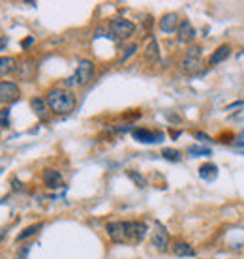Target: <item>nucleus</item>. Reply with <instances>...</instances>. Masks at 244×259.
Segmentation results:
<instances>
[{
    "mask_svg": "<svg viewBox=\"0 0 244 259\" xmlns=\"http://www.w3.org/2000/svg\"><path fill=\"white\" fill-rule=\"evenodd\" d=\"M135 51H137V45H135V43H132V45H130V47H128V49H126V53H124V57H122V60H121V62L128 60V59H130V57H132V55H134Z\"/></svg>",
    "mask_w": 244,
    "mask_h": 259,
    "instance_id": "24",
    "label": "nucleus"
},
{
    "mask_svg": "<svg viewBox=\"0 0 244 259\" xmlns=\"http://www.w3.org/2000/svg\"><path fill=\"white\" fill-rule=\"evenodd\" d=\"M173 254L179 258H194L195 250L188 242H175L173 244Z\"/></svg>",
    "mask_w": 244,
    "mask_h": 259,
    "instance_id": "16",
    "label": "nucleus"
},
{
    "mask_svg": "<svg viewBox=\"0 0 244 259\" xmlns=\"http://www.w3.org/2000/svg\"><path fill=\"white\" fill-rule=\"evenodd\" d=\"M32 41H34V40H32V38H28V40H24V41H23V45H24V47H28Z\"/></svg>",
    "mask_w": 244,
    "mask_h": 259,
    "instance_id": "30",
    "label": "nucleus"
},
{
    "mask_svg": "<svg viewBox=\"0 0 244 259\" xmlns=\"http://www.w3.org/2000/svg\"><path fill=\"white\" fill-rule=\"evenodd\" d=\"M19 96H21V90L15 83H12V81H2L0 83V103L8 105V103L15 101Z\"/></svg>",
    "mask_w": 244,
    "mask_h": 259,
    "instance_id": "6",
    "label": "nucleus"
},
{
    "mask_svg": "<svg viewBox=\"0 0 244 259\" xmlns=\"http://www.w3.org/2000/svg\"><path fill=\"white\" fill-rule=\"evenodd\" d=\"M162 156L169 161H181V152L175 150V148H163L162 150Z\"/></svg>",
    "mask_w": 244,
    "mask_h": 259,
    "instance_id": "20",
    "label": "nucleus"
},
{
    "mask_svg": "<svg viewBox=\"0 0 244 259\" xmlns=\"http://www.w3.org/2000/svg\"><path fill=\"white\" fill-rule=\"evenodd\" d=\"M92 77H94V64L90 60H81L79 62V66L75 68V72H73L72 77H68V79L64 81V85L68 86V88L85 86L92 81Z\"/></svg>",
    "mask_w": 244,
    "mask_h": 259,
    "instance_id": "2",
    "label": "nucleus"
},
{
    "mask_svg": "<svg viewBox=\"0 0 244 259\" xmlns=\"http://www.w3.org/2000/svg\"><path fill=\"white\" fill-rule=\"evenodd\" d=\"M30 105H32V109H34V113H36V117L40 119V120H47L49 119V105L45 100L41 98H34L32 101H30Z\"/></svg>",
    "mask_w": 244,
    "mask_h": 259,
    "instance_id": "12",
    "label": "nucleus"
},
{
    "mask_svg": "<svg viewBox=\"0 0 244 259\" xmlns=\"http://www.w3.org/2000/svg\"><path fill=\"white\" fill-rule=\"evenodd\" d=\"M132 136L139 143H160L163 139L162 132H152V130H146V128H137L132 132Z\"/></svg>",
    "mask_w": 244,
    "mask_h": 259,
    "instance_id": "9",
    "label": "nucleus"
},
{
    "mask_svg": "<svg viewBox=\"0 0 244 259\" xmlns=\"http://www.w3.org/2000/svg\"><path fill=\"white\" fill-rule=\"evenodd\" d=\"M28 250H30V244L23 246V250H19V252H17V259H26V254H28Z\"/></svg>",
    "mask_w": 244,
    "mask_h": 259,
    "instance_id": "25",
    "label": "nucleus"
},
{
    "mask_svg": "<svg viewBox=\"0 0 244 259\" xmlns=\"http://www.w3.org/2000/svg\"><path fill=\"white\" fill-rule=\"evenodd\" d=\"M8 124H10V111L0 109V126H8Z\"/></svg>",
    "mask_w": 244,
    "mask_h": 259,
    "instance_id": "23",
    "label": "nucleus"
},
{
    "mask_svg": "<svg viewBox=\"0 0 244 259\" xmlns=\"http://www.w3.org/2000/svg\"><path fill=\"white\" fill-rule=\"evenodd\" d=\"M135 32V25L132 21L124 19V17H117V19H111L109 23V34L117 40H128Z\"/></svg>",
    "mask_w": 244,
    "mask_h": 259,
    "instance_id": "4",
    "label": "nucleus"
},
{
    "mask_svg": "<svg viewBox=\"0 0 244 259\" xmlns=\"http://www.w3.org/2000/svg\"><path fill=\"white\" fill-rule=\"evenodd\" d=\"M126 223V237H128V242H141L143 239L146 237V231H148V227H146V223L143 222H124Z\"/></svg>",
    "mask_w": 244,
    "mask_h": 259,
    "instance_id": "5",
    "label": "nucleus"
},
{
    "mask_svg": "<svg viewBox=\"0 0 244 259\" xmlns=\"http://www.w3.org/2000/svg\"><path fill=\"white\" fill-rule=\"evenodd\" d=\"M235 143H237V147H243L244 148V132L239 137H237V139H235Z\"/></svg>",
    "mask_w": 244,
    "mask_h": 259,
    "instance_id": "26",
    "label": "nucleus"
},
{
    "mask_svg": "<svg viewBox=\"0 0 244 259\" xmlns=\"http://www.w3.org/2000/svg\"><path fill=\"white\" fill-rule=\"evenodd\" d=\"M177 34H179V41L183 43H192L195 40V28L192 26L190 21H181L179 28H177Z\"/></svg>",
    "mask_w": 244,
    "mask_h": 259,
    "instance_id": "10",
    "label": "nucleus"
},
{
    "mask_svg": "<svg viewBox=\"0 0 244 259\" xmlns=\"http://www.w3.org/2000/svg\"><path fill=\"white\" fill-rule=\"evenodd\" d=\"M188 152L192 156H210V148H203V147H190Z\"/></svg>",
    "mask_w": 244,
    "mask_h": 259,
    "instance_id": "22",
    "label": "nucleus"
},
{
    "mask_svg": "<svg viewBox=\"0 0 244 259\" xmlns=\"http://www.w3.org/2000/svg\"><path fill=\"white\" fill-rule=\"evenodd\" d=\"M195 137H197V139H203V141H210V137L205 136V134H199V132L195 134Z\"/></svg>",
    "mask_w": 244,
    "mask_h": 259,
    "instance_id": "27",
    "label": "nucleus"
},
{
    "mask_svg": "<svg viewBox=\"0 0 244 259\" xmlns=\"http://www.w3.org/2000/svg\"><path fill=\"white\" fill-rule=\"evenodd\" d=\"M199 177L203 180H214L218 177V167L214 163H205V165L199 167Z\"/></svg>",
    "mask_w": 244,
    "mask_h": 259,
    "instance_id": "17",
    "label": "nucleus"
},
{
    "mask_svg": "<svg viewBox=\"0 0 244 259\" xmlns=\"http://www.w3.org/2000/svg\"><path fill=\"white\" fill-rule=\"evenodd\" d=\"M152 246L160 252H165L169 246V233L165 231V227L162 223H156V229L152 233Z\"/></svg>",
    "mask_w": 244,
    "mask_h": 259,
    "instance_id": "8",
    "label": "nucleus"
},
{
    "mask_svg": "<svg viewBox=\"0 0 244 259\" xmlns=\"http://www.w3.org/2000/svg\"><path fill=\"white\" fill-rule=\"evenodd\" d=\"M8 45V38H0V49H4Z\"/></svg>",
    "mask_w": 244,
    "mask_h": 259,
    "instance_id": "28",
    "label": "nucleus"
},
{
    "mask_svg": "<svg viewBox=\"0 0 244 259\" xmlns=\"http://www.w3.org/2000/svg\"><path fill=\"white\" fill-rule=\"evenodd\" d=\"M105 231H107V235H109V239L113 240V242H119V244L128 242V237H126V223L124 222L107 223Z\"/></svg>",
    "mask_w": 244,
    "mask_h": 259,
    "instance_id": "7",
    "label": "nucleus"
},
{
    "mask_svg": "<svg viewBox=\"0 0 244 259\" xmlns=\"http://www.w3.org/2000/svg\"><path fill=\"white\" fill-rule=\"evenodd\" d=\"M41 179H43V184L49 188H59L62 184V175L57 169H45Z\"/></svg>",
    "mask_w": 244,
    "mask_h": 259,
    "instance_id": "13",
    "label": "nucleus"
},
{
    "mask_svg": "<svg viewBox=\"0 0 244 259\" xmlns=\"http://www.w3.org/2000/svg\"><path fill=\"white\" fill-rule=\"evenodd\" d=\"M45 101H47L49 109L55 115H68L77 105L75 94L68 88H51L45 96Z\"/></svg>",
    "mask_w": 244,
    "mask_h": 259,
    "instance_id": "1",
    "label": "nucleus"
},
{
    "mask_svg": "<svg viewBox=\"0 0 244 259\" xmlns=\"http://www.w3.org/2000/svg\"><path fill=\"white\" fill-rule=\"evenodd\" d=\"M203 68V60H201V49L197 45H190V49L186 51V57L181 62V70L186 75H197Z\"/></svg>",
    "mask_w": 244,
    "mask_h": 259,
    "instance_id": "3",
    "label": "nucleus"
},
{
    "mask_svg": "<svg viewBox=\"0 0 244 259\" xmlns=\"http://www.w3.org/2000/svg\"><path fill=\"white\" fill-rule=\"evenodd\" d=\"M145 59H146L148 62H156V60L160 59L158 43H156V40H150V43H148V47H146Z\"/></svg>",
    "mask_w": 244,
    "mask_h": 259,
    "instance_id": "19",
    "label": "nucleus"
},
{
    "mask_svg": "<svg viewBox=\"0 0 244 259\" xmlns=\"http://www.w3.org/2000/svg\"><path fill=\"white\" fill-rule=\"evenodd\" d=\"M128 177H130V179H132V180H134V182L139 186V188H145V186H146V180L137 171H128Z\"/></svg>",
    "mask_w": 244,
    "mask_h": 259,
    "instance_id": "21",
    "label": "nucleus"
},
{
    "mask_svg": "<svg viewBox=\"0 0 244 259\" xmlns=\"http://www.w3.org/2000/svg\"><path fill=\"white\" fill-rule=\"evenodd\" d=\"M17 70V60L13 57H0V77L10 75Z\"/></svg>",
    "mask_w": 244,
    "mask_h": 259,
    "instance_id": "15",
    "label": "nucleus"
},
{
    "mask_svg": "<svg viewBox=\"0 0 244 259\" xmlns=\"http://www.w3.org/2000/svg\"><path fill=\"white\" fill-rule=\"evenodd\" d=\"M241 105H244V101H235V103H231L227 109H233V107H241Z\"/></svg>",
    "mask_w": 244,
    "mask_h": 259,
    "instance_id": "29",
    "label": "nucleus"
},
{
    "mask_svg": "<svg viewBox=\"0 0 244 259\" xmlns=\"http://www.w3.org/2000/svg\"><path fill=\"white\" fill-rule=\"evenodd\" d=\"M231 55V47L229 45H220L218 49L214 51L212 55H210V59H208V64L210 66H216V64H220V62H224L227 57Z\"/></svg>",
    "mask_w": 244,
    "mask_h": 259,
    "instance_id": "14",
    "label": "nucleus"
},
{
    "mask_svg": "<svg viewBox=\"0 0 244 259\" xmlns=\"http://www.w3.org/2000/svg\"><path fill=\"white\" fill-rule=\"evenodd\" d=\"M43 225L41 223H34V225H28L24 231H21V233L17 235V242H21V240H26V239H30V237H34V235L41 229Z\"/></svg>",
    "mask_w": 244,
    "mask_h": 259,
    "instance_id": "18",
    "label": "nucleus"
},
{
    "mask_svg": "<svg viewBox=\"0 0 244 259\" xmlns=\"http://www.w3.org/2000/svg\"><path fill=\"white\" fill-rule=\"evenodd\" d=\"M158 26H160V30L165 32V34L175 32V30L179 28V17H177V13H165V15L160 19Z\"/></svg>",
    "mask_w": 244,
    "mask_h": 259,
    "instance_id": "11",
    "label": "nucleus"
}]
</instances>
